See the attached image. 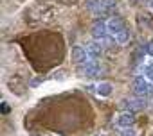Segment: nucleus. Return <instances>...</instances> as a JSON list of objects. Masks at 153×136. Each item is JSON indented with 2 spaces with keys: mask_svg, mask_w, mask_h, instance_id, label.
Masks as SVG:
<instances>
[{
  "mask_svg": "<svg viewBox=\"0 0 153 136\" xmlns=\"http://www.w3.org/2000/svg\"><path fill=\"white\" fill-rule=\"evenodd\" d=\"M131 86H133V91H135V95H137V97L148 99L149 95H153V84H151L144 75H135V79H133Z\"/></svg>",
  "mask_w": 153,
  "mask_h": 136,
  "instance_id": "nucleus-1",
  "label": "nucleus"
},
{
  "mask_svg": "<svg viewBox=\"0 0 153 136\" xmlns=\"http://www.w3.org/2000/svg\"><path fill=\"white\" fill-rule=\"evenodd\" d=\"M106 29H108V34L115 38L119 32H123L126 29V23H124V20L121 16H110L108 22H106Z\"/></svg>",
  "mask_w": 153,
  "mask_h": 136,
  "instance_id": "nucleus-2",
  "label": "nucleus"
},
{
  "mask_svg": "<svg viewBox=\"0 0 153 136\" xmlns=\"http://www.w3.org/2000/svg\"><path fill=\"white\" fill-rule=\"evenodd\" d=\"M90 32H92L94 39H97V41H105L110 36L108 29H106V22H103V20H96L90 27Z\"/></svg>",
  "mask_w": 153,
  "mask_h": 136,
  "instance_id": "nucleus-3",
  "label": "nucleus"
},
{
  "mask_svg": "<svg viewBox=\"0 0 153 136\" xmlns=\"http://www.w3.org/2000/svg\"><path fill=\"white\" fill-rule=\"evenodd\" d=\"M103 50H105V47H103V41L92 39V41H88V43H87V52H88V57H90V61H97V59L103 56Z\"/></svg>",
  "mask_w": 153,
  "mask_h": 136,
  "instance_id": "nucleus-4",
  "label": "nucleus"
},
{
  "mask_svg": "<svg viewBox=\"0 0 153 136\" xmlns=\"http://www.w3.org/2000/svg\"><path fill=\"white\" fill-rule=\"evenodd\" d=\"M72 61L76 64H87L90 61L88 52H87V47H81V45L72 47Z\"/></svg>",
  "mask_w": 153,
  "mask_h": 136,
  "instance_id": "nucleus-5",
  "label": "nucleus"
},
{
  "mask_svg": "<svg viewBox=\"0 0 153 136\" xmlns=\"http://www.w3.org/2000/svg\"><path fill=\"white\" fill-rule=\"evenodd\" d=\"M103 72V64L99 61H88L87 64H83V74L87 77H96Z\"/></svg>",
  "mask_w": 153,
  "mask_h": 136,
  "instance_id": "nucleus-6",
  "label": "nucleus"
},
{
  "mask_svg": "<svg viewBox=\"0 0 153 136\" xmlns=\"http://www.w3.org/2000/svg\"><path fill=\"white\" fill-rule=\"evenodd\" d=\"M133 113H128V111H124V113H119L117 115V118H115V124L117 125H121V127H128V125H131L133 124Z\"/></svg>",
  "mask_w": 153,
  "mask_h": 136,
  "instance_id": "nucleus-7",
  "label": "nucleus"
},
{
  "mask_svg": "<svg viewBox=\"0 0 153 136\" xmlns=\"http://www.w3.org/2000/svg\"><path fill=\"white\" fill-rule=\"evenodd\" d=\"M123 104H124L128 109H142V107H144V104H146V99H142V97L128 99V100H123Z\"/></svg>",
  "mask_w": 153,
  "mask_h": 136,
  "instance_id": "nucleus-8",
  "label": "nucleus"
},
{
  "mask_svg": "<svg viewBox=\"0 0 153 136\" xmlns=\"http://www.w3.org/2000/svg\"><path fill=\"white\" fill-rule=\"evenodd\" d=\"M112 90H114V86H112L110 83H99V84L96 86V93H97L99 97H110Z\"/></svg>",
  "mask_w": 153,
  "mask_h": 136,
  "instance_id": "nucleus-9",
  "label": "nucleus"
},
{
  "mask_svg": "<svg viewBox=\"0 0 153 136\" xmlns=\"http://www.w3.org/2000/svg\"><path fill=\"white\" fill-rule=\"evenodd\" d=\"M130 38H131V31H130V29L126 27V29H124L123 32H119V34L115 36V41H117L119 45H126V43L130 41Z\"/></svg>",
  "mask_w": 153,
  "mask_h": 136,
  "instance_id": "nucleus-10",
  "label": "nucleus"
},
{
  "mask_svg": "<svg viewBox=\"0 0 153 136\" xmlns=\"http://www.w3.org/2000/svg\"><path fill=\"white\" fill-rule=\"evenodd\" d=\"M114 6H115V0H101V13L110 11Z\"/></svg>",
  "mask_w": 153,
  "mask_h": 136,
  "instance_id": "nucleus-11",
  "label": "nucleus"
},
{
  "mask_svg": "<svg viewBox=\"0 0 153 136\" xmlns=\"http://www.w3.org/2000/svg\"><path fill=\"white\" fill-rule=\"evenodd\" d=\"M144 77L153 84V63H149V64H146V68H144Z\"/></svg>",
  "mask_w": 153,
  "mask_h": 136,
  "instance_id": "nucleus-12",
  "label": "nucleus"
},
{
  "mask_svg": "<svg viewBox=\"0 0 153 136\" xmlns=\"http://www.w3.org/2000/svg\"><path fill=\"white\" fill-rule=\"evenodd\" d=\"M142 22H144V23H146L148 27H153V20L149 18V15H148V13H144V15H140V23H142Z\"/></svg>",
  "mask_w": 153,
  "mask_h": 136,
  "instance_id": "nucleus-13",
  "label": "nucleus"
},
{
  "mask_svg": "<svg viewBox=\"0 0 153 136\" xmlns=\"http://www.w3.org/2000/svg\"><path fill=\"white\" fill-rule=\"evenodd\" d=\"M121 136H135V131L133 129H123V132H121Z\"/></svg>",
  "mask_w": 153,
  "mask_h": 136,
  "instance_id": "nucleus-14",
  "label": "nucleus"
},
{
  "mask_svg": "<svg viewBox=\"0 0 153 136\" xmlns=\"http://www.w3.org/2000/svg\"><path fill=\"white\" fill-rule=\"evenodd\" d=\"M146 52H148V54H149V56H153V39H151V41H148V43H146Z\"/></svg>",
  "mask_w": 153,
  "mask_h": 136,
  "instance_id": "nucleus-15",
  "label": "nucleus"
},
{
  "mask_svg": "<svg viewBox=\"0 0 153 136\" xmlns=\"http://www.w3.org/2000/svg\"><path fill=\"white\" fill-rule=\"evenodd\" d=\"M151 9H153V0H151Z\"/></svg>",
  "mask_w": 153,
  "mask_h": 136,
  "instance_id": "nucleus-16",
  "label": "nucleus"
}]
</instances>
